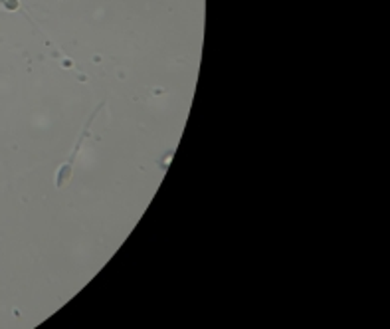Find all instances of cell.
Returning a JSON list of instances; mask_svg holds the SVG:
<instances>
[{"instance_id": "7a4b0ae2", "label": "cell", "mask_w": 390, "mask_h": 329, "mask_svg": "<svg viewBox=\"0 0 390 329\" xmlns=\"http://www.w3.org/2000/svg\"><path fill=\"white\" fill-rule=\"evenodd\" d=\"M0 6L6 10V13H18L22 8L20 0H0Z\"/></svg>"}, {"instance_id": "6da1fadb", "label": "cell", "mask_w": 390, "mask_h": 329, "mask_svg": "<svg viewBox=\"0 0 390 329\" xmlns=\"http://www.w3.org/2000/svg\"><path fill=\"white\" fill-rule=\"evenodd\" d=\"M105 104H99V107L91 113V118L88 119V123H86V127H83V131L79 133V139L76 141V147H74V151L70 153V157L65 161L64 165H60V169H58V175H56V186L58 188H64L67 181L72 179V175H74V167H76V159H78L79 151H81V145H83V141L90 137V129H91V123H93V119L99 115V109L104 107Z\"/></svg>"}]
</instances>
